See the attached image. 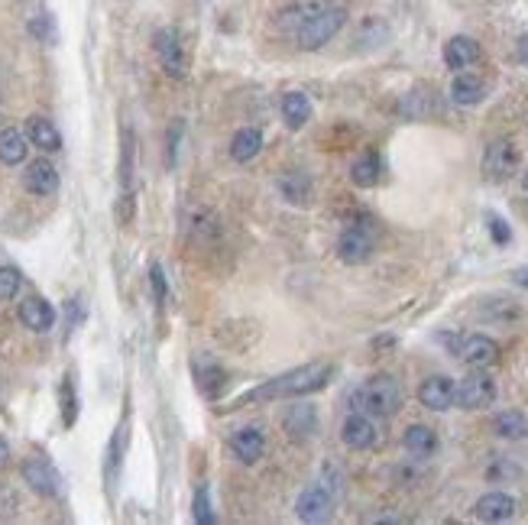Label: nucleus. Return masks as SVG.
Instances as JSON below:
<instances>
[{"instance_id": "44", "label": "nucleus", "mask_w": 528, "mask_h": 525, "mask_svg": "<svg viewBox=\"0 0 528 525\" xmlns=\"http://www.w3.org/2000/svg\"><path fill=\"white\" fill-rule=\"evenodd\" d=\"M522 188H525V192H528V169L522 172Z\"/></svg>"}, {"instance_id": "35", "label": "nucleus", "mask_w": 528, "mask_h": 525, "mask_svg": "<svg viewBox=\"0 0 528 525\" xmlns=\"http://www.w3.org/2000/svg\"><path fill=\"white\" fill-rule=\"evenodd\" d=\"M318 483L321 487L327 490V493L335 496H341L344 493V473H341V467H335V463H325V467H321V477H318Z\"/></svg>"}, {"instance_id": "38", "label": "nucleus", "mask_w": 528, "mask_h": 525, "mask_svg": "<svg viewBox=\"0 0 528 525\" xmlns=\"http://www.w3.org/2000/svg\"><path fill=\"white\" fill-rule=\"evenodd\" d=\"M486 224H490V237L496 240L499 247H505V243L513 240V231H509V224H505L499 215H486Z\"/></svg>"}, {"instance_id": "5", "label": "nucleus", "mask_w": 528, "mask_h": 525, "mask_svg": "<svg viewBox=\"0 0 528 525\" xmlns=\"http://www.w3.org/2000/svg\"><path fill=\"white\" fill-rule=\"evenodd\" d=\"M373 250H376V237L366 224H350L347 231L337 237V256H341V262H347V266L366 262L373 256Z\"/></svg>"}, {"instance_id": "39", "label": "nucleus", "mask_w": 528, "mask_h": 525, "mask_svg": "<svg viewBox=\"0 0 528 525\" xmlns=\"http://www.w3.org/2000/svg\"><path fill=\"white\" fill-rule=\"evenodd\" d=\"M149 282H153V295H156V301L163 305L165 295H169V289H165V272H163V266H159V262H153V266H149Z\"/></svg>"}, {"instance_id": "41", "label": "nucleus", "mask_w": 528, "mask_h": 525, "mask_svg": "<svg viewBox=\"0 0 528 525\" xmlns=\"http://www.w3.org/2000/svg\"><path fill=\"white\" fill-rule=\"evenodd\" d=\"M513 282L515 286H522V289H528V266H522V270L513 272Z\"/></svg>"}, {"instance_id": "23", "label": "nucleus", "mask_w": 528, "mask_h": 525, "mask_svg": "<svg viewBox=\"0 0 528 525\" xmlns=\"http://www.w3.org/2000/svg\"><path fill=\"white\" fill-rule=\"evenodd\" d=\"M26 156H30V139H26V133H20L16 127L0 130V163L20 166V163H26Z\"/></svg>"}, {"instance_id": "20", "label": "nucleus", "mask_w": 528, "mask_h": 525, "mask_svg": "<svg viewBox=\"0 0 528 525\" xmlns=\"http://www.w3.org/2000/svg\"><path fill=\"white\" fill-rule=\"evenodd\" d=\"M231 451L237 461L243 463H257L266 451V434L259 428H240V432H233L231 438Z\"/></svg>"}, {"instance_id": "27", "label": "nucleus", "mask_w": 528, "mask_h": 525, "mask_svg": "<svg viewBox=\"0 0 528 525\" xmlns=\"http://www.w3.org/2000/svg\"><path fill=\"white\" fill-rule=\"evenodd\" d=\"M350 178H354V186H357V188L380 186V182H382V159L376 153L360 156L357 163L350 166Z\"/></svg>"}, {"instance_id": "19", "label": "nucleus", "mask_w": 528, "mask_h": 525, "mask_svg": "<svg viewBox=\"0 0 528 525\" xmlns=\"http://www.w3.org/2000/svg\"><path fill=\"white\" fill-rule=\"evenodd\" d=\"M26 139L33 147H39L42 153H59L62 149V133L49 117H30L26 120Z\"/></svg>"}, {"instance_id": "21", "label": "nucleus", "mask_w": 528, "mask_h": 525, "mask_svg": "<svg viewBox=\"0 0 528 525\" xmlns=\"http://www.w3.org/2000/svg\"><path fill=\"white\" fill-rule=\"evenodd\" d=\"M451 98L460 108H474V104H480L486 98V81L470 75V72H457L451 81Z\"/></svg>"}, {"instance_id": "12", "label": "nucleus", "mask_w": 528, "mask_h": 525, "mask_svg": "<svg viewBox=\"0 0 528 525\" xmlns=\"http://www.w3.org/2000/svg\"><path fill=\"white\" fill-rule=\"evenodd\" d=\"M341 438L350 451H370L376 444V425L366 412H350L341 425Z\"/></svg>"}, {"instance_id": "15", "label": "nucleus", "mask_w": 528, "mask_h": 525, "mask_svg": "<svg viewBox=\"0 0 528 525\" xmlns=\"http://www.w3.org/2000/svg\"><path fill=\"white\" fill-rule=\"evenodd\" d=\"M20 321H24V328H30V331L46 334V331H52V325H55V309L42 299V295H30L26 301H20Z\"/></svg>"}, {"instance_id": "30", "label": "nucleus", "mask_w": 528, "mask_h": 525, "mask_svg": "<svg viewBox=\"0 0 528 525\" xmlns=\"http://www.w3.org/2000/svg\"><path fill=\"white\" fill-rule=\"evenodd\" d=\"M357 43H360V49L386 46V43H389V26L382 24V20H376V16H370V20H363V26H360Z\"/></svg>"}, {"instance_id": "22", "label": "nucleus", "mask_w": 528, "mask_h": 525, "mask_svg": "<svg viewBox=\"0 0 528 525\" xmlns=\"http://www.w3.org/2000/svg\"><path fill=\"white\" fill-rule=\"evenodd\" d=\"M399 110H402L405 120H428L431 114H438V98H435V91L415 88V91H409V94L402 98Z\"/></svg>"}, {"instance_id": "14", "label": "nucleus", "mask_w": 528, "mask_h": 525, "mask_svg": "<svg viewBox=\"0 0 528 525\" xmlns=\"http://www.w3.org/2000/svg\"><path fill=\"white\" fill-rule=\"evenodd\" d=\"M419 402L431 412H448L454 406V379L451 377H428L419 387Z\"/></svg>"}, {"instance_id": "9", "label": "nucleus", "mask_w": 528, "mask_h": 525, "mask_svg": "<svg viewBox=\"0 0 528 525\" xmlns=\"http://www.w3.org/2000/svg\"><path fill=\"white\" fill-rule=\"evenodd\" d=\"M20 473H24V480L30 483L33 490H36L39 496H59L62 493V477H59V471L52 467V461L49 457H26L24 467H20Z\"/></svg>"}, {"instance_id": "37", "label": "nucleus", "mask_w": 528, "mask_h": 525, "mask_svg": "<svg viewBox=\"0 0 528 525\" xmlns=\"http://www.w3.org/2000/svg\"><path fill=\"white\" fill-rule=\"evenodd\" d=\"M194 522L202 525H214V512H211V500H208V487H202L194 493Z\"/></svg>"}, {"instance_id": "11", "label": "nucleus", "mask_w": 528, "mask_h": 525, "mask_svg": "<svg viewBox=\"0 0 528 525\" xmlns=\"http://www.w3.org/2000/svg\"><path fill=\"white\" fill-rule=\"evenodd\" d=\"M318 409L311 406V402H296V406H288L286 415H282V428L292 441H311L318 434Z\"/></svg>"}, {"instance_id": "28", "label": "nucleus", "mask_w": 528, "mask_h": 525, "mask_svg": "<svg viewBox=\"0 0 528 525\" xmlns=\"http://www.w3.org/2000/svg\"><path fill=\"white\" fill-rule=\"evenodd\" d=\"M282 117H286V124L292 130H302L305 124L311 120V98L302 91H288L282 98Z\"/></svg>"}, {"instance_id": "40", "label": "nucleus", "mask_w": 528, "mask_h": 525, "mask_svg": "<svg viewBox=\"0 0 528 525\" xmlns=\"http://www.w3.org/2000/svg\"><path fill=\"white\" fill-rule=\"evenodd\" d=\"M65 315H69V325L75 328L81 318H85V309H81V299H71L69 305H65Z\"/></svg>"}, {"instance_id": "26", "label": "nucleus", "mask_w": 528, "mask_h": 525, "mask_svg": "<svg viewBox=\"0 0 528 525\" xmlns=\"http://www.w3.org/2000/svg\"><path fill=\"white\" fill-rule=\"evenodd\" d=\"M402 444L412 457H431L438 451V434L428 425H409L402 434Z\"/></svg>"}, {"instance_id": "17", "label": "nucleus", "mask_w": 528, "mask_h": 525, "mask_svg": "<svg viewBox=\"0 0 528 525\" xmlns=\"http://www.w3.org/2000/svg\"><path fill=\"white\" fill-rule=\"evenodd\" d=\"M24 186H26V192L39 195V198L55 195L59 192V169H55L49 159H36V163H30V169L24 172Z\"/></svg>"}, {"instance_id": "18", "label": "nucleus", "mask_w": 528, "mask_h": 525, "mask_svg": "<svg viewBox=\"0 0 528 525\" xmlns=\"http://www.w3.org/2000/svg\"><path fill=\"white\" fill-rule=\"evenodd\" d=\"M474 516L480 522H509L515 516V500L509 493H486L476 500Z\"/></svg>"}, {"instance_id": "13", "label": "nucleus", "mask_w": 528, "mask_h": 525, "mask_svg": "<svg viewBox=\"0 0 528 525\" xmlns=\"http://www.w3.org/2000/svg\"><path fill=\"white\" fill-rule=\"evenodd\" d=\"M276 188H279V195L288 201V205H308L311 195H315V182H311V176L305 169H286L279 172V178H276Z\"/></svg>"}, {"instance_id": "7", "label": "nucleus", "mask_w": 528, "mask_h": 525, "mask_svg": "<svg viewBox=\"0 0 528 525\" xmlns=\"http://www.w3.org/2000/svg\"><path fill=\"white\" fill-rule=\"evenodd\" d=\"M153 49H156V55H159V65H163L165 75L185 78L188 55H185V46H182L179 33H175V30H159L153 36Z\"/></svg>"}, {"instance_id": "2", "label": "nucleus", "mask_w": 528, "mask_h": 525, "mask_svg": "<svg viewBox=\"0 0 528 525\" xmlns=\"http://www.w3.org/2000/svg\"><path fill=\"white\" fill-rule=\"evenodd\" d=\"M335 377V367L331 363H305L298 370H288L282 377L269 379L259 389L247 393L240 402H269V399H302L308 393H318L327 387V379Z\"/></svg>"}, {"instance_id": "24", "label": "nucleus", "mask_w": 528, "mask_h": 525, "mask_svg": "<svg viewBox=\"0 0 528 525\" xmlns=\"http://www.w3.org/2000/svg\"><path fill=\"white\" fill-rule=\"evenodd\" d=\"M192 367H194V383H198V389H202L208 399H214V396H218L221 389H224V383H227L224 370H221L214 360H208V357H198Z\"/></svg>"}, {"instance_id": "43", "label": "nucleus", "mask_w": 528, "mask_h": 525, "mask_svg": "<svg viewBox=\"0 0 528 525\" xmlns=\"http://www.w3.org/2000/svg\"><path fill=\"white\" fill-rule=\"evenodd\" d=\"M7 463H10V448H7V441L0 438V471H4Z\"/></svg>"}, {"instance_id": "42", "label": "nucleus", "mask_w": 528, "mask_h": 525, "mask_svg": "<svg viewBox=\"0 0 528 525\" xmlns=\"http://www.w3.org/2000/svg\"><path fill=\"white\" fill-rule=\"evenodd\" d=\"M519 62H522V65H528V33L519 39Z\"/></svg>"}, {"instance_id": "29", "label": "nucleus", "mask_w": 528, "mask_h": 525, "mask_svg": "<svg viewBox=\"0 0 528 525\" xmlns=\"http://www.w3.org/2000/svg\"><path fill=\"white\" fill-rule=\"evenodd\" d=\"M493 432L505 441H522V438H528V418L522 415L519 409L499 412V415L493 418Z\"/></svg>"}, {"instance_id": "33", "label": "nucleus", "mask_w": 528, "mask_h": 525, "mask_svg": "<svg viewBox=\"0 0 528 525\" xmlns=\"http://www.w3.org/2000/svg\"><path fill=\"white\" fill-rule=\"evenodd\" d=\"M480 315L493 318V321H513V318H519V309L505 299H490L486 305H480Z\"/></svg>"}, {"instance_id": "1", "label": "nucleus", "mask_w": 528, "mask_h": 525, "mask_svg": "<svg viewBox=\"0 0 528 525\" xmlns=\"http://www.w3.org/2000/svg\"><path fill=\"white\" fill-rule=\"evenodd\" d=\"M347 24V10L327 0H298L279 14V26L302 52L327 46Z\"/></svg>"}, {"instance_id": "25", "label": "nucleus", "mask_w": 528, "mask_h": 525, "mask_svg": "<svg viewBox=\"0 0 528 525\" xmlns=\"http://www.w3.org/2000/svg\"><path fill=\"white\" fill-rule=\"evenodd\" d=\"M259 149H263V133H259L257 127H243V130L233 133V139H231L233 163H250V159H257Z\"/></svg>"}, {"instance_id": "31", "label": "nucleus", "mask_w": 528, "mask_h": 525, "mask_svg": "<svg viewBox=\"0 0 528 525\" xmlns=\"http://www.w3.org/2000/svg\"><path fill=\"white\" fill-rule=\"evenodd\" d=\"M59 402H62V422H65V425H75L78 396H75V379H71V373H65L62 387H59Z\"/></svg>"}, {"instance_id": "16", "label": "nucleus", "mask_w": 528, "mask_h": 525, "mask_svg": "<svg viewBox=\"0 0 528 525\" xmlns=\"http://www.w3.org/2000/svg\"><path fill=\"white\" fill-rule=\"evenodd\" d=\"M480 55H483L480 43L470 36H454V39H448V46H444V62L454 72H464V69H470V65H476L480 62Z\"/></svg>"}, {"instance_id": "34", "label": "nucleus", "mask_w": 528, "mask_h": 525, "mask_svg": "<svg viewBox=\"0 0 528 525\" xmlns=\"http://www.w3.org/2000/svg\"><path fill=\"white\" fill-rule=\"evenodd\" d=\"M24 286V272L16 266H0V301H10Z\"/></svg>"}, {"instance_id": "3", "label": "nucleus", "mask_w": 528, "mask_h": 525, "mask_svg": "<svg viewBox=\"0 0 528 525\" xmlns=\"http://www.w3.org/2000/svg\"><path fill=\"white\" fill-rule=\"evenodd\" d=\"M354 409L366 412V415H382V418L396 415L402 409V387H399V379L386 377V373L366 379L363 387L357 389V396H354Z\"/></svg>"}, {"instance_id": "6", "label": "nucleus", "mask_w": 528, "mask_h": 525, "mask_svg": "<svg viewBox=\"0 0 528 525\" xmlns=\"http://www.w3.org/2000/svg\"><path fill=\"white\" fill-rule=\"evenodd\" d=\"M515 169H519V147H515L513 139H496V143L486 147V153H483V176L490 178V182H505Z\"/></svg>"}, {"instance_id": "10", "label": "nucleus", "mask_w": 528, "mask_h": 525, "mask_svg": "<svg viewBox=\"0 0 528 525\" xmlns=\"http://www.w3.org/2000/svg\"><path fill=\"white\" fill-rule=\"evenodd\" d=\"M454 354H457L460 360L467 363V367H474V370H483V367L496 363L499 348H496V340L486 338V334H467V338L457 340Z\"/></svg>"}, {"instance_id": "32", "label": "nucleus", "mask_w": 528, "mask_h": 525, "mask_svg": "<svg viewBox=\"0 0 528 525\" xmlns=\"http://www.w3.org/2000/svg\"><path fill=\"white\" fill-rule=\"evenodd\" d=\"M124 444H127V422L117 428L114 441H110V448H108V483L110 487H114L117 471H120V461H124Z\"/></svg>"}, {"instance_id": "36", "label": "nucleus", "mask_w": 528, "mask_h": 525, "mask_svg": "<svg viewBox=\"0 0 528 525\" xmlns=\"http://www.w3.org/2000/svg\"><path fill=\"white\" fill-rule=\"evenodd\" d=\"M30 33H33V36H36V39H42V43H49V46H52L55 39H59V36H55V24H52V16H49V14L33 16V20H30Z\"/></svg>"}, {"instance_id": "4", "label": "nucleus", "mask_w": 528, "mask_h": 525, "mask_svg": "<svg viewBox=\"0 0 528 525\" xmlns=\"http://www.w3.org/2000/svg\"><path fill=\"white\" fill-rule=\"evenodd\" d=\"M493 399H496V383H493L483 370L467 373L457 387H454V402L467 412L486 409V406H493Z\"/></svg>"}, {"instance_id": "8", "label": "nucleus", "mask_w": 528, "mask_h": 525, "mask_svg": "<svg viewBox=\"0 0 528 525\" xmlns=\"http://www.w3.org/2000/svg\"><path fill=\"white\" fill-rule=\"evenodd\" d=\"M331 512H335V496L327 493L318 480H315L311 487H305L302 496L296 500V516L302 519V522H308V525L327 522V519H331Z\"/></svg>"}]
</instances>
